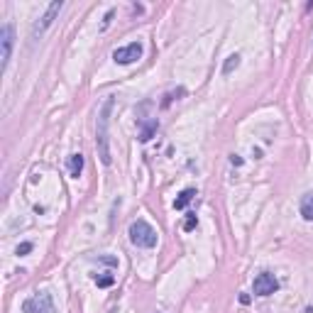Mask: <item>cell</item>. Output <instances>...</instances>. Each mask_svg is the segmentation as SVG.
I'll return each instance as SVG.
<instances>
[{"label":"cell","instance_id":"obj_13","mask_svg":"<svg viewBox=\"0 0 313 313\" xmlns=\"http://www.w3.org/2000/svg\"><path fill=\"white\" fill-rule=\"evenodd\" d=\"M196 225H198V218H196V213H189V216H186V220H184V230H186V233H191Z\"/></svg>","mask_w":313,"mask_h":313},{"label":"cell","instance_id":"obj_8","mask_svg":"<svg viewBox=\"0 0 313 313\" xmlns=\"http://www.w3.org/2000/svg\"><path fill=\"white\" fill-rule=\"evenodd\" d=\"M157 130H159V122H157V120L142 122V125H140V142H149V140L154 137Z\"/></svg>","mask_w":313,"mask_h":313},{"label":"cell","instance_id":"obj_14","mask_svg":"<svg viewBox=\"0 0 313 313\" xmlns=\"http://www.w3.org/2000/svg\"><path fill=\"white\" fill-rule=\"evenodd\" d=\"M96 284L103 287V289H105V287H113V284H115V277H110V274H108V277H96Z\"/></svg>","mask_w":313,"mask_h":313},{"label":"cell","instance_id":"obj_3","mask_svg":"<svg viewBox=\"0 0 313 313\" xmlns=\"http://www.w3.org/2000/svg\"><path fill=\"white\" fill-rule=\"evenodd\" d=\"M61 7H64V2H61V0H56V2H51V5L47 7V12H44V15L34 22V27H32V39H39V37H42V34L51 27V22L59 17Z\"/></svg>","mask_w":313,"mask_h":313},{"label":"cell","instance_id":"obj_18","mask_svg":"<svg viewBox=\"0 0 313 313\" xmlns=\"http://www.w3.org/2000/svg\"><path fill=\"white\" fill-rule=\"evenodd\" d=\"M98 262H103V265H110V267H118V260H115V257H98Z\"/></svg>","mask_w":313,"mask_h":313},{"label":"cell","instance_id":"obj_1","mask_svg":"<svg viewBox=\"0 0 313 313\" xmlns=\"http://www.w3.org/2000/svg\"><path fill=\"white\" fill-rule=\"evenodd\" d=\"M110 113H113V98H108L103 103V108L98 110V122H96V149H98V157L105 167L110 164V137H108Z\"/></svg>","mask_w":313,"mask_h":313},{"label":"cell","instance_id":"obj_16","mask_svg":"<svg viewBox=\"0 0 313 313\" xmlns=\"http://www.w3.org/2000/svg\"><path fill=\"white\" fill-rule=\"evenodd\" d=\"M27 252H32V242H22V245H17V250H15L17 257H22V255H27Z\"/></svg>","mask_w":313,"mask_h":313},{"label":"cell","instance_id":"obj_4","mask_svg":"<svg viewBox=\"0 0 313 313\" xmlns=\"http://www.w3.org/2000/svg\"><path fill=\"white\" fill-rule=\"evenodd\" d=\"M142 51H144L142 42H130V44L118 47V49L113 51V61L120 64V66H127V64H135V61L142 56Z\"/></svg>","mask_w":313,"mask_h":313},{"label":"cell","instance_id":"obj_9","mask_svg":"<svg viewBox=\"0 0 313 313\" xmlns=\"http://www.w3.org/2000/svg\"><path fill=\"white\" fill-rule=\"evenodd\" d=\"M81 171H83V154H71L69 157V174L73 179H78Z\"/></svg>","mask_w":313,"mask_h":313},{"label":"cell","instance_id":"obj_6","mask_svg":"<svg viewBox=\"0 0 313 313\" xmlns=\"http://www.w3.org/2000/svg\"><path fill=\"white\" fill-rule=\"evenodd\" d=\"M252 289H255V294H257V296H272V294L279 289V282H277V277H274V274L262 272V274H257V277H255Z\"/></svg>","mask_w":313,"mask_h":313},{"label":"cell","instance_id":"obj_11","mask_svg":"<svg viewBox=\"0 0 313 313\" xmlns=\"http://www.w3.org/2000/svg\"><path fill=\"white\" fill-rule=\"evenodd\" d=\"M301 216H304V220H309L313 223V193H306L304 198H301Z\"/></svg>","mask_w":313,"mask_h":313},{"label":"cell","instance_id":"obj_5","mask_svg":"<svg viewBox=\"0 0 313 313\" xmlns=\"http://www.w3.org/2000/svg\"><path fill=\"white\" fill-rule=\"evenodd\" d=\"M22 313H54V301L47 291H39L22 304Z\"/></svg>","mask_w":313,"mask_h":313},{"label":"cell","instance_id":"obj_19","mask_svg":"<svg viewBox=\"0 0 313 313\" xmlns=\"http://www.w3.org/2000/svg\"><path fill=\"white\" fill-rule=\"evenodd\" d=\"M230 162H233V164H235V167H240V164H242V159H240V157H238V154H233V157H230Z\"/></svg>","mask_w":313,"mask_h":313},{"label":"cell","instance_id":"obj_7","mask_svg":"<svg viewBox=\"0 0 313 313\" xmlns=\"http://www.w3.org/2000/svg\"><path fill=\"white\" fill-rule=\"evenodd\" d=\"M0 44H2V69H7L10 64V56H12V44H15V32H12V24H2L0 29Z\"/></svg>","mask_w":313,"mask_h":313},{"label":"cell","instance_id":"obj_10","mask_svg":"<svg viewBox=\"0 0 313 313\" xmlns=\"http://www.w3.org/2000/svg\"><path fill=\"white\" fill-rule=\"evenodd\" d=\"M193 196H196V189H184V191L179 193V198L174 201V208H176V211H184V208L193 201Z\"/></svg>","mask_w":313,"mask_h":313},{"label":"cell","instance_id":"obj_15","mask_svg":"<svg viewBox=\"0 0 313 313\" xmlns=\"http://www.w3.org/2000/svg\"><path fill=\"white\" fill-rule=\"evenodd\" d=\"M174 96H184V88H179L176 93H167V96H164V100H162V108H169V103L174 100Z\"/></svg>","mask_w":313,"mask_h":313},{"label":"cell","instance_id":"obj_2","mask_svg":"<svg viewBox=\"0 0 313 313\" xmlns=\"http://www.w3.org/2000/svg\"><path fill=\"white\" fill-rule=\"evenodd\" d=\"M130 235V242L135 247H144V250H152L157 245V230L147 223V220H135L127 230Z\"/></svg>","mask_w":313,"mask_h":313},{"label":"cell","instance_id":"obj_17","mask_svg":"<svg viewBox=\"0 0 313 313\" xmlns=\"http://www.w3.org/2000/svg\"><path fill=\"white\" fill-rule=\"evenodd\" d=\"M113 15H115V10H108V12H105V20H103V27H100V29H108V24H110Z\"/></svg>","mask_w":313,"mask_h":313},{"label":"cell","instance_id":"obj_12","mask_svg":"<svg viewBox=\"0 0 313 313\" xmlns=\"http://www.w3.org/2000/svg\"><path fill=\"white\" fill-rule=\"evenodd\" d=\"M238 66H240V54H233V56L225 59V64H223V73L228 76V73H233Z\"/></svg>","mask_w":313,"mask_h":313}]
</instances>
